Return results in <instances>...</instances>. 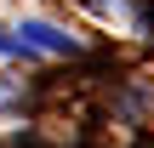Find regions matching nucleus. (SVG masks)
<instances>
[{"label": "nucleus", "instance_id": "2", "mask_svg": "<svg viewBox=\"0 0 154 148\" xmlns=\"http://www.w3.org/2000/svg\"><path fill=\"white\" fill-rule=\"evenodd\" d=\"M0 57H29V46H23L17 34H6V29H0Z\"/></svg>", "mask_w": 154, "mask_h": 148}, {"label": "nucleus", "instance_id": "1", "mask_svg": "<svg viewBox=\"0 0 154 148\" xmlns=\"http://www.w3.org/2000/svg\"><path fill=\"white\" fill-rule=\"evenodd\" d=\"M17 40H23L29 51H51V57H69V51H80V46H74L63 29H51L46 17H23V23H17Z\"/></svg>", "mask_w": 154, "mask_h": 148}]
</instances>
